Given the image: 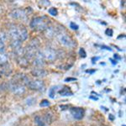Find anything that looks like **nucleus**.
<instances>
[{
	"label": "nucleus",
	"instance_id": "1",
	"mask_svg": "<svg viewBox=\"0 0 126 126\" xmlns=\"http://www.w3.org/2000/svg\"><path fill=\"white\" fill-rule=\"evenodd\" d=\"M50 19L46 16H38L30 22V27L35 30H45L49 26Z\"/></svg>",
	"mask_w": 126,
	"mask_h": 126
},
{
	"label": "nucleus",
	"instance_id": "2",
	"mask_svg": "<svg viewBox=\"0 0 126 126\" xmlns=\"http://www.w3.org/2000/svg\"><path fill=\"white\" fill-rule=\"evenodd\" d=\"M40 47V41L37 39H33L24 49V57L28 61L32 60L35 56Z\"/></svg>",
	"mask_w": 126,
	"mask_h": 126
},
{
	"label": "nucleus",
	"instance_id": "3",
	"mask_svg": "<svg viewBox=\"0 0 126 126\" xmlns=\"http://www.w3.org/2000/svg\"><path fill=\"white\" fill-rule=\"evenodd\" d=\"M57 38H58L59 42H60L62 46H66V47L72 48L76 46V43H75V41L73 40L72 38L65 33H61L57 34Z\"/></svg>",
	"mask_w": 126,
	"mask_h": 126
},
{
	"label": "nucleus",
	"instance_id": "4",
	"mask_svg": "<svg viewBox=\"0 0 126 126\" xmlns=\"http://www.w3.org/2000/svg\"><path fill=\"white\" fill-rule=\"evenodd\" d=\"M26 86L32 90L35 91H44L46 88L45 83L41 80H30Z\"/></svg>",
	"mask_w": 126,
	"mask_h": 126
},
{
	"label": "nucleus",
	"instance_id": "5",
	"mask_svg": "<svg viewBox=\"0 0 126 126\" xmlns=\"http://www.w3.org/2000/svg\"><path fill=\"white\" fill-rule=\"evenodd\" d=\"M8 87L16 95H22L25 93V87L22 84H19V83L11 82L8 85Z\"/></svg>",
	"mask_w": 126,
	"mask_h": 126
},
{
	"label": "nucleus",
	"instance_id": "6",
	"mask_svg": "<svg viewBox=\"0 0 126 126\" xmlns=\"http://www.w3.org/2000/svg\"><path fill=\"white\" fill-rule=\"evenodd\" d=\"M27 13H26L25 9H14L11 13L9 14V16L12 17L13 19H25L27 18Z\"/></svg>",
	"mask_w": 126,
	"mask_h": 126
},
{
	"label": "nucleus",
	"instance_id": "7",
	"mask_svg": "<svg viewBox=\"0 0 126 126\" xmlns=\"http://www.w3.org/2000/svg\"><path fill=\"white\" fill-rule=\"evenodd\" d=\"M42 53H43L45 60L50 61V62L55 61L57 58V56H58L57 52L51 48H46L44 51H42Z\"/></svg>",
	"mask_w": 126,
	"mask_h": 126
},
{
	"label": "nucleus",
	"instance_id": "8",
	"mask_svg": "<svg viewBox=\"0 0 126 126\" xmlns=\"http://www.w3.org/2000/svg\"><path fill=\"white\" fill-rule=\"evenodd\" d=\"M33 65L35 66L36 67H42L45 65V58L42 51H40V50H38L37 51L35 56L34 57Z\"/></svg>",
	"mask_w": 126,
	"mask_h": 126
},
{
	"label": "nucleus",
	"instance_id": "9",
	"mask_svg": "<svg viewBox=\"0 0 126 126\" xmlns=\"http://www.w3.org/2000/svg\"><path fill=\"white\" fill-rule=\"evenodd\" d=\"M71 113H72V117L74 118L75 119H78V120H80L82 119L83 117H84V113L85 111L82 108H72L70 109Z\"/></svg>",
	"mask_w": 126,
	"mask_h": 126
},
{
	"label": "nucleus",
	"instance_id": "10",
	"mask_svg": "<svg viewBox=\"0 0 126 126\" xmlns=\"http://www.w3.org/2000/svg\"><path fill=\"white\" fill-rule=\"evenodd\" d=\"M31 74L33 75L34 77L35 78H45V77L47 76L48 72L47 71H46L43 68H40V67H34V69L31 70Z\"/></svg>",
	"mask_w": 126,
	"mask_h": 126
},
{
	"label": "nucleus",
	"instance_id": "11",
	"mask_svg": "<svg viewBox=\"0 0 126 126\" xmlns=\"http://www.w3.org/2000/svg\"><path fill=\"white\" fill-rule=\"evenodd\" d=\"M18 29H19V40L21 42L24 41L28 38L27 30L23 25H18Z\"/></svg>",
	"mask_w": 126,
	"mask_h": 126
},
{
	"label": "nucleus",
	"instance_id": "12",
	"mask_svg": "<svg viewBox=\"0 0 126 126\" xmlns=\"http://www.w3.org/2000/svg\"><path fill=\"white\" fill-rule=\"evenodd\" d=\"M59 93L61 94V96H72L73 95V93L68 87H64L62 88V90L59 91Z\"/></svg>",
	"mask_w": 126,
	"mask_h": 126
},
{
	"label": "nucleus",
	"instance_id": "13",
	"mask_svg": "<svg viewBox=\"0 0 126 126\" xmlns=\"http://www.w3.org/2000/svg\"><path fill=\"white\" fill-rule=\"evenodd\" d=\"M3 66V68H2V70H1L2 74H4L6 76H9L10 73L12 72V69L10 67L9 64L6 63L5 65H3V66Z\"/></svg>",
	"mask_w": 126,
	"mask_h": 126
},
{
	"label": "nucleus",
	"instance_id": "14",
	"mask_svg": "<svg viewBox=\"0 0 126 126\" xmlns=\"http://www.w3.org/2000/svg\"><path fill=\"white\" fill-rule=\"evenodd\" d=\"M34 124L38 126H45L46 125V122L44 120V118L41 116H36L34 118Z\"/></svg>",
	"mask_w": 126,
	"mask_h": 126
},
{
	"label": "nucleus",
	"instance_id": "15",
	"mask_svg": "<svg viewBox=\"0 0 126 126\" xmlns=\"http://www.w3.org/2000/svg\"><path fill=\"white\" fill-rule=\"evenodd\" d=\"M8 60H9V57H8L7 54L3 53H0V66H3L6 63H8Z\"/></svg>",
	"mask_w": 126,
	"mask_h": 126
},
{
	"label": "nucleus",
	"instance_id": "16",
	"mask_svg": "<svg viewBox=\"0 0 126 126\" xmlns=\"http://www.w3.org/2000/svg\"><path fill=\"white\" fill-rule=\"evenodd\" d=\"M28 62H29V61L24 57V56H22V57H18V63H19L21 66H26L28 65Z\"/></svg>",
	"mask_w": 126,
	"mask_h": 126
},
{
	"label": "nucleus",
	"instance_id": "17",
	"mask_svg": "<svg viewBox=\"0 0 126 126\" xmlns=\"http://www.w3.org/2000/svg\"><path fill=\"white\" fill-rule=\"evenodd\" d=\"M44 120L46 122V124H50L52 121H53V116L50 113H47L44 117Z\"/></svg>",
	"mask_w": 126,
	"mask_h": 126
},
{
	"label": "nucleus",
	"instance_id": "18",
	"mask_svg": "<svg viewBox=\"0 0 126 126\" xmlns=\"http://www.w3.org/2000/svg\"><path fill=\"white\" fill-rule=\"evenodd\" d=\"M56 88H57V86L52 87L51 88H50V90H49V97H50V98H54L55 94H56Z\"/></svg>",
	"mask_w": 126,
	"mask_h": 126
},
{
	"label": "nucleus",
	"instance_id": "19",
	"mask_svg": "<svg viewBox=\"0 0 126 126\" xmlns=\"http://www.w3.org/2000/svg\"><path fill=\"white\" fill-rule=\"evenodd\" d=\"M48 12L50 15H53V16H56L58 15V10L56 9V8H50L48 9Z\"/></svg>",
	"mask_w": 126,
	"mask_h": 126
},
{
	"label": "nucleus",
	"instance_id": "20",
	"mask_svg": "<svg viewBox=\"0 0 126 126\" xmlns=\"http://www.w3.org/2000/svg\"><path fill=\"white\" fill-rule=\"evenodd\" d=\"M50 105V103L49 102L48 100H46V99H44V100L41 101V103H40V107H48Z\"/></svg>",
	"mask_w": 126,
	"mask_h": 126
},
{
	"label": "nucleus",
	"instance_id": "21",
	"mask_svg": "<svg viewBox=\"0 0 126 126\" xmlns=\"http://www.w3.org/2000/svg\"><path fill=\"white\" fill-rule=\"evenodd\" d=\"M79 55H80V56L82 58H85L87 56V53L83 48H81L80 50H79Z\"/></svg>",
	"mask_w": 126,
	"mask_h": 126
},
{
	"label": "nucleus",
	"instance_id": "22",
	"mask_svg": "<svg viewBox=\"0 0 126 126\" xmlns=\"http://www.w3.org/2000/svg\"><path fill=\"white\" fill-rule=\"evenodd\" d=\"M70 28L74 30H78L79 29V26L76 23H74V22H71L70 23Z\"/></svg>",
	"mask_w": 126,
	"mask_h": 126
},
{
	"label": "nucleus",
	"instance_id": "23",
	"mask_svg": "<svg viewBox=\"0 0 126 126\" xmlns=\"http://www.w3.org/2000/svg\"><path fill=\"white\" fill-rule=\"evenodd\" d=\"M7 35L8 34H6L5 33H0V40H2L3 42H4L6 39H7Z\"/></svg>",
	"mask_w": 126,
	"mask_h": 126
},
{
	"label": "nucleus",
	"instance_id": "24",
	"mask_svg": "<svg viewBox=\"0 0 126 126\" xmlns=\"http://www.w3.org/2000/svg\"><path fill=\"white\" fill-rule=\"evenodd\" d=\"M4 48H5L4 42H3L2 40H0V53L3 52V50H4Z\"/></svg>",
	"mask_w": 126,
	"mask_h": 126
},
{
	"label": "nucleus",
	"instance_id": "25",
	"mask_svg": "<svg viewBox=\"0 0 126 126\" xmlns=\"http://www.w3.org/2000/svg\"><path fill=\"white\" fill-rule=\"evenodd\" d=\"M105 34H106L107 35H109V36H112V35H113V30H112V29H107L106 31H105Z\"/></svg>",
	"mask_w": 126,
	"mask_h": 126
},
{
	"label": "nucleus",
	"instance_id": "26",
	"mask_svg": "<svg viewBox=\"0 0 126 126\" xmlns=\"http://www.w3.org/2000/svg\"><path fill=\"white\" fill-rule=\"evenodd\" d=\"M76 80L77 79L75 78H67L65 79V82H72V81H76Z\"/></svg>",
	"mask_w": 126,
	"mask_h": 126
},
{
	"label": "nucleus",
	"instance_id": "27",
	"mask_svg": "<svg viewBox=\"0 0 126 126\" xmlns=\"http://www.w3.org/2000/svg\"><path fill=\"white\" fill-rule=\"evenodd\" d=\"M7 86H6V84H0V91H3L4 89L7 88Z\"/></svg>",
	"mask_w": 126,
	"mask_h": 126
},
{
	"label": "nucleus",
	"instance_id": "28",
	"mask_svg": "<svg viewBox=\"0 0 126 126\" xmlns=\"http://www.w3.org/2000/svg\"><path fill=\"white\" fill-rule=\"evenodd\" d=\"M95 72H96V70H95V69H93V70H86V72L89 73V74H91V75L93 74Z\"/></svg>",
	"mask_w": 126,
	"mask_h": 126
},
{
	"label": "nucleus",
	"instance_id": "29",
	"mask_svg": "<svg viewBox=\"0 0 126 126\" xmlns=\"http://www.w3.org/2000/svg\"><path fill=\"white\" fill-rule=\"evenodd\" d=\"M101 47H102V49H103H103H106V50H110V51L112 50V49H111L110 47H108V46H102Z\"/></svg>",
	"mask_w": 126,
	"mask_h": 126
},
{
	"label": "nucleus",
	"instance_id": "30",
	"mask_svg": "<svg viewBox=\"0 0 126 126\" xmlns=\"http://www.w3.org/2000/svg\"><path fill=\"white\" fill-rule=\"evenodd\" d=\"M99 59H100V57H99V56H97V57H93L92 59V61H93V62L94 63L95 61H97V60H99Z\"/></svg>",
	"mask_w": 126,
	"mask_h": 126
},
{
	"label": "nucleus",
	"instance_id": "31",
	"mask_svg": "<svg viewBox=\"0 0 126 126\" xmlns=\"http://www.w3.org/2000/svg\"><path fill=\"white\" fill-rule=\"evenodd\" d=\"M109 119H110V120H112V121H113V119H114V117L113 116V114H109Z\"/></svg>",
	"mask_w": 126,
	"mask_h": 126
},
{
	"label": "nucleus",
	"instance_id": "32",
	"mask_svg": "<svg viewBox=\"0 0 126 126\" xmlns=\"http://www.w3.org/2000/svg\"><path fill=\"white\" fill-rule=\"evenodd\" d=\"M114 58H115V59H117V60H120V59H121L120 56H119L117 54H115V55H114Z\"/></svg>",
	"mask_w": 126,
	"mask_h": 126
},
{
	"label": "nucleus",
	"instance_id": "33",
	"mask_svg": "<svg viewBox=\"0 0 126 126\" xmlns=\"http://www.w3.org/2000/svg\"><path fill=\"white\" fill-rule=\"evenodd\" d=\"M110 61L112 62V63H113V64H117V61H113V59H110Z\"/></svg>",
	"mask_w": 126,
	"mask_h": 126
},
{
	"label": "nucleus",
	"instance_id": "34",
	"mask_svg": "<svg viewBox=\"0 0 126 126\" xmlns=\"http://www.w3.org/2000/svg\"><path fill=\"white\" fill-rule=\"evenodd\" d=\"M77 126H81V125H77Z\"/></svg>",
	"mask_w": 126,
	"mask_h": 126
},
{
	"label": "nucleus",
	"instance_id": "35",
	"mask_svg": "<svg viewBox=\"0 0 126 126\" xmlns=\"http://www.w3.org/2000/svg\"><path fill=\"white\" fill-rule=\"evenodd\" d=\"M0 78H1V75H0Z\"/></svg>",
	"mask_w": 126,
	"mask_h": 126
},
{
	"label": "nucleus",
	"instance_id": "36",
	"mask_svg": "<svg viewBox=\"0 0 126 126\" xmlns=\"http://www.w3.org/2000/svg\"><path fill=\"white\" fill-rule=\"evenodd\" d=\"M124 126H125V125H124Z\"/></svg>",
	"mask_w": 126,
	"mask_h": 126
}]
</instances>
